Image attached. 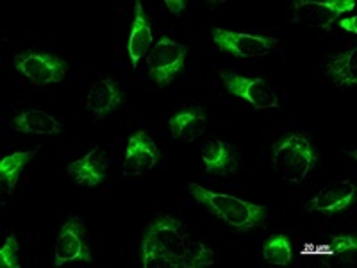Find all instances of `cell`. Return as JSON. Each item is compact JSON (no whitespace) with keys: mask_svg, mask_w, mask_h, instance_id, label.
I'll list each match as a JSON object with an SVG mask.
<instances>
[{"mask_svg":"<svg viewBox=\"0 0 357 268\" xmlns=\"http://www.w3.org/2000/svg\"><path fill=\"white\" fill-rule=\"evenodd\" d=\"M145 229L158 238L174 268H202L215 265L213 248L207 247L183 220L165 215L149 223Z\"/></svg>","mask_w":357,"mask_h":268,"instance_id":"1","label":"cell"},{"mask_svg":"<svg viewBox=\"0 0 357 268\" xmlns=\"http://www.w3.org/2000/svg\"><path fill=\"white\" fill-rule=\"evenodd\" d=\"M193 199L204 206L207 211L222 220L225 225L238 232H247L252 229L263 228L268 223V209L261 204L248 202L240 197L225 195L218 191L207 190L197 183L188 184Z\"/></svg>","mask_w":357,"mask_h":268,"instance_id":"2","label":"cell"},{"mask_svg":"<svg viewBox=\"0 0 357 268\" xmlns=\"http://www.w3.org/2000/svg\"><path fill=\"white\" fill-rule=\"evenodd\" d=\"M318 154L304 134H289L273 149V167L284 181L298 184L317 167Z\"/></svg>","mask_w":357,"mask_h":268,"instance_id":"3","label":"cell"},{"mask_svg":"<svg viewBox=\"0 0 357 268\" xmlns=\"http://www.w3.org/2000/svg\"><path fill=\"white\" fill-rule=\"evenodd\" d=\"M186 54V45L177 43L168 36L159 38L158 43L146 56V66H149V73L154 84L159 88L170 86L184 72Z\"/></svg>","mask_w":357,"mask_h":268,"instance_id":"4","label":"cell"},{"mask_svg":"<svg viewBox=\"0 0 357 268\" xmlns=\"http://www.w3.org/2000/svg\"><path fill=\"white\" fill-rule=\"evenodd\" d=\"M13 66L34 86L57 84L68 73V63L54 54H20L13 57Z\"/></svg>","mask_w":357,"mask_h":268,"instance_id":"5","label":"cell"},{"mask_svg":"<svg viewBox=\"0 0 357 268\" xmlns=\"http://www.w3.org/2000/svg\"><path fill=\"white\" fill-rule=\"evenodd\" d=\"M220 77L223 81V88L234 97H240L254 110H277L279 97L272 84L261 77H247L234 72H222Z\"/></svg>","mask_w":357,"mask_h":268,"instance_id":"6","label":"cell"},{"mask_svg":"<svg viewBox=\"0 0 357 268\" xmlns=\"http://www.w3.org/2000/svg\"><path fill=\"white\" fill-rule=\"evenodd\" d=\"M356 0H298L293 2V20L305 27L331 29L345 13L354 11Z\"/></svg>","mask_w":357,"mask_h":268,"instance_id":"7","label":"cell"},{"mask_svg":"<svg viewBox=\"0 0 357 268\" xmlns=\"http://www.w3.org/2000/svg\"><path fill=\"white\" fill-rule=\"evenodd\" d=\"M213 41L222 52H227L240 59H252V57L268 56L275 50L277 38L272 36H257L248 33H234L227 29L215 27L211 31Z\"/></svg>","mask_w":357,"mask_h":268,"instance_id":"8","label":"cell"},{"mask_svg":"<svg viewBox=\"0 0 357 268\" xmlns=\"http://www.w3.org/2000/svg\"><path fill=\"white\" fill-rule=\"evenodd\" d=\"M91 252L86 241V228L81 216H72L61 228L56 240L54 267L66 263H89Z\"/></svg>","mask_w":357,"mask_h":268,"instance_id":"9","label":"cell"},{"mask_svg":"<svg viewBox=\"0 0 357 268\" xmlns=\"http://www.w3.org/2000/svg\"><path fill=\"white\" fill-rule=\"evenodd\" d=\"M159 161V149L154 140L145 131H136L127 143L123 175L138 177L149 174L155 168Z\"/></svg>","mask_w":357,"mask_h":268,"instance_id":"10","label":"cell"},{"mask_svg":"<svg viewBox=\"0 0 357 268\" xmlns=\"http://www.w3.org/2000/svg\"><path fill=\"white\" fill-rule=\"evenodd\" d=\"M357 188L350 181H340V183L329 184V186L321 188L317 195L309 200L305 206L307 213H321L324 216L337 215V213L347 211L356 200Z\"/></svg>","mask_w":357,"mask_h":268,"instance_id":"11","label":"cell"},{"mask_svg":"<svg viewBox=\"0 0 357 268\" xmlns=\"http://www.w3.org/2000/svg\"><path fill=\"white\" fill-rule=\"evenodd\" d=\"M107 170H109V158L100 147H95L91 152L70 163L66 175H70L81 186L95 188L104 183Z\"/></svg>","mask_w":357,"mask_h":268,"instance_id":"12","label":"cell"},{"mask_svg":"<svg viewBox=\"0 0 357 268\" xmlns=\"http://www.w3.org/2000/svg\"><path fill=\"white\" fill-rule=\"evenodd\" d=\"M200 161H202V167L207 174L218 175V177L232 174V172L238 170V165H240V158H238L236 149L223 140L204 142Z\"/></svg>","mask_w":357,"mask_h":268,"instance_id":"13","label":"cell"},{"mask_svg":"<svg viewBox=\"0 0 357 268\" xmlns=\"http://www.w3.org/2000/svg\"><path fill=\"white\" fill-rule=\"evenodd\" d=\"M152 40H154V34H152V27L149 24L145 9H143L142 2L136 0L132 27H130L129 41H127V52H129L130 65H132L134 70L138 68L143 57L151 52Z\"/></svg>","mask_w":357,"mask_h":268,"instance_id":"14","label":"cell"},{"mask_svg":"<svg viewBox=\"0 0 357 268\" xmlns=\"http://www.w3.org/2000/svg\"><path fill=\"white\" fill-rule=\"evenodd\" d=\"M88 110L93 113L95 118H106L120 106H123V94L118 82L113 79H98L91 84L86 98Z\"/></svg>","mask_w":357,"mask_h":268,"instance_id":"15","label":"cell"},{"mask_svg":"<svg viewBox=\"0 0 357 268\" xmlns=\"http://www.w3.org/2000/svg\"><path fill=\"white\" fill-rule=\"evenodd\" d=\"M172 138L177 142H195L206 133L207 114L204 107H186L168 120Z\"/></svg>","mask_w":357,"mask_h":268,"instance_id":"16","label":"cell"},{"mask_svg":"<svg viewBox=\"0 0 357 268\" xmlns=\"http://www.w3.org/2000/svg\"><path fill=\"white\" fill-rule=\"evenodd\" d=\"M11 129L22 134H33V136H56L61 133V122L52 114L45 111L31 110L17 114L11 120Z\"/></svg>","mask_w":357,"mask_h":268,"instance_id":"17","label":"cell"},{"mask_svg":"<svg viewBox=\"0 0 357 268\" xmlns=\"http://www.w3.org/2000/svg\"><path fill=\"white\" fill-rule=\"evenodd\" d=\"M38 149L33 151H18L13 154L6 156L0 159V188L4 195H11L15 186H17L18 179H20L22 172L25 170L27 163L36 156Z\"/></svg>","mask_w":357,"mask_h":268,"instance_id":"18","label":"cell"},{"mask_svg":"<svg viewBox=\"0 0 357 268\" xmlns=\"http://www.w3.org/2000/svg\"><path fill=\"white\" fill-rule=\"evenodd\" d=\"M357 251V240L352 234H337L333 236L327 244L318 247L317 254L321 258L324 265L334 263H350L354 261V254Z\"/></svg>","mask_w":357,"mask_h":268,"instance_id":"19","label":"cell"},{"mask_svg":"<svg viewBox=\"0 0 357 268\" xmlns=\"http://www.w3.org/2000/svg\"><path fill=\"white\" fill-rule=\"evenodd\" d=\"M327 75L333 79L337 88H350L357 84V49L337 54L327 63Z\"/></svg>","mask_w":357,"mask_h":268,"instance_id":"20","label":"cell"},{"mask_svg":"<svg viewBox=\"0 0 357 268\" xmlns=\"http://www.w3.org/2000/svg\"><path fill=\"white\" fill-rule=\"evenodd\" d=\"M139 261L143 268H174L170 258L159 244V240L149 229L143 231L142 244H139Z\"/></svg>","mask_w":357,"mask_h":268,"instance_id":"21","label":"cell"},{"mask_svg":"<svg viewBox=\"0 0 357 268\" xmlns=\"http://www.w3.org/2000/svg\"><path fill=\"white\" fill-rule=\"evenodd\" d=\"M263 258L270 265L286 267L293 261V245L289 236L273 234L263 245Z\"/></svg>","mask_w":357,"mask_h":268,"instance_id":"22","label":"cell"},{"mask_svg":"<svg viewBox=\"0 0 357 268\" xmlns=\"http://www.w3.org/2000/svg\"><path fill=\"white\" fill-rule=\"evenodd\" d=\"M18 252H20V245H18L17 234H9L2 248H0V267L20 268L22 263L20 258H18Z\"/></svg>","mask_w":357,"mask_h":268,"instance_id":"23","label":"cell"},{"mask_svg":"<svg viewBox=\"0 0 357 268\" xmlns=\"http://www.w3.org/2000/svg\"><path fill=\"white\" fill-rule=\"evenodd\" d=\"M165 6H167V9L172 15H181L186 9V2L184 0H165Z\"/></svg>","mask_w":357,"mask_h":268,"instance_id":"24","label":"cell"},{"mask_svg":"<svg viewBox=\"0 0 357 268\" xmlns=\"http://www.w3.org/2000/svg\"><path fill=\"white\" fill-rule=\"evenodd\" d=\"M337 24H340V27L343 29V31H347V33L357 34V17L343 18V20H340Z\"/></svg>","mask_w":357,"mask_h":268,"instance_id":"25","label":"cell"}]
</instances>
